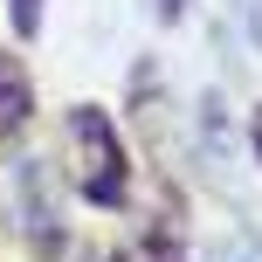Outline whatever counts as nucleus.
Returning <instances> with one entry per match:
<instances>
[{
  "instance_id": "8",
  "label": "nucleus",
  "mask_w": 262,
  "mask_h": 262,
  "mask_svg": "<svg viewBox=\"0 0 262 262\" xmlns=\"http://www.w3.org/2000/svg\"><path fill=\"white\" fill-rule=\"evenodd\" d=\"M104 262H124V255H104Z\"/></svg>"
},
{
  "instance_id": "2",
  "label": "nucleus",
  "mask_w": 262,
  "mask_h": 262,
  "mask_svg": "<svg viewBox=\"0 0 262 262\" xmlns=\"http://www.w3.org/2000/svg\"><path fill=\"white\" fill-rule=\"evenodd\" d=\"M14 193H21V228H28V249L62 255V193H55V172L41 166V159H21V172H14Z\"/></svg>"
},
{
  "instance_id": "3",
  "label": "nucleus",
  "mask_w": 262,
  "mask_h": 262,
  "mask_svg": "<svg viewBox=\"0 0 262 262\" xmlns=\"http://www.w3.org/2000/svg\"><path fill=\"white\" fill-rule=\"evenodd\" d=\"M28 118H35V83H28L21 55H7V49H0V145H7Z\"/></svg>"
},
{
  "instance_id": "7",
  "label": "nucleus",
  "mask_w": 262,
  "mask_h": 262,
  "mask_svg": "<svg viewBox=\"0 0 262 262\" xmlns=\"http://www.w3.org/2000/svg\"><path fill=\"white\" fill-rule=\"evenodd\" d=\"M249 138H255V159H262V104H255V118H249Z\"/></svg>"
},
{
  "instance_id": "6",
  "label": "nucleus",
  "mask_w": 262,
  "mask_h": 262,
  "mask_svg": "<svg viewBox=\"0 0 262 262\" xmlns=\"http://www.w3.org/2000/svg\"><path fill=\"white\" fill-rule=\"evenodd\" d=\"M186 7H193V0H159V21H166V28H172V21H186Z\"/></svg>"
},
{
  "instance_id": "1",
  "label": "nucleus",
  "mask_w": 262,
  "mask_h": 262,
  "mask_svg": "<svg viewBox=\"0 0 262 262\" xmlns=\"http://www.w3.org/2000/svg\"><path fill=\"white\" fill-rule=\"evenodd\" d=\"M62 138H69V180H76V193L97 200V207H124L131 200V159H124L118 124L97 104H76L69 124H62Z\"/></svg>"
},
{
  "instance_id": "4",
  "label": "nucleus",
  "mask_w": 262,
  "mask_h": 262,
  "mask_svg": "<svg viewBox=\"0 0 262 262\" xmlns=\"http://www.w3.org/2000/svg\"><path fill=\"white\" fill-rule=\"evenodd\" d=\"M41 14H49V0H7V21H14V35H21V41L41 35Z\"/></svg>"
},
{
  "instance_id": "5",
  "label": "nucleus",
  "mask_w": 262,
  "mask_h": 262,
  "mask_svg": "<svg viewBox=\"0 0 262 262\" xmlns=\"http://www.w3.org/2000/svg\"><path fill=\"white\" fill-rule=\"evenodd\" d=\"M221 262H262V242H255V235H242V242H228V249H221Z\"/></svg>"
}]
</instances>
